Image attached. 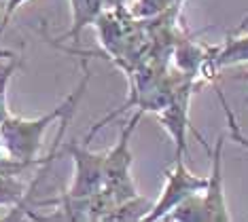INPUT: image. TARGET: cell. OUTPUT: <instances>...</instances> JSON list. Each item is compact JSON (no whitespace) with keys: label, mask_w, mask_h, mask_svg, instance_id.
I'll return each instance as SVG.
<instances>
[{"label":"cell","mask_w":248,"mask_h":222,"mask_svg":"<svg viewBox=\"0 0 248 222\" xmlns=\"http://www.w3.org/2000/svg\"><path fill=\"white\" fill-rule=\"evenodd\" d=\"M89 78H92V72H89L87 64H83V76H81V81H78V85L51 112L34 117V118H24V117H15V115H9L4 118V121L0 123V135H2L4 155L15 159V161L30 165V167L32 165H38L36 157L43 148L47 129L51 127L53 123H58L70 108L78 106V102H81V98L87 91Z\"/></svg>","instance_id":"6da1fadb"},{"label":"cell","mask_w":248,"mask_h":222,"mask_svg":"<svg viewBox=\"0 0 248 222\" xmlns=\"http://www.w3.org/2000/svg\"><path fill=\"white\" fill-rule=\"evenodd\" d=\"M64 152L75 163V176H72L70 189L66 191L68 197L83 199L92 197L104 189V152H93L87 148V142H68Z\"/></svg>","instance_id":"277c9868"},{"label":"cell","mask_w":248,"mask_h":222,"mask_svg":"<svg viewBox=\"0 0 248 222\" xmlns=\"http://www.w3.org/2000/svg\"><path fill=\"white\" fill-rule=\"evenodd\" d=\"M208 178L204 176H195L189 172L185 165L183 157L174 159V165L166 172V184L159 197L151 203L149 214L144 216V222H155V220H166V216L172 212L178 203H183L185 199H189L195 192H202L206 189Z\"/></svg>","instance_id":"3957f363"},{"label":"cell","mask_w":248,"mask_h":222,"mask_svg":"<svg viewBox=\"0 0 248 222\" xmlns=\"http://www.w3.org/2000/svg\"><path fill=\"white\" fill-rule=\"evenodd\" d=\"M197 140L206 148L208 159H210V174L206 176V189L202 191V201H204L206 222H229L231 216L227 207V197H225V184H223V148H225V135L217 140V144L210 146L208 142L195 132Z\"/></svg>","instance_id":"5b68a950"},{"label":"cell","mask_w":248,"mask_h":222,"mask_svg":"<svg viewBox=\"0 0 248 222\" xmlns=\"http://www.w3.org/2000/svg\"><path fill=\"white\" fill-rule=\"evenodd\" d=\"M106 2H108V9H121L125 7L127 0H106Z\"/></svg>","instance_id":"4fadbf2b"},{"label":"cell","mask_w":248,"mask_h":222,"mask_svg":"<svg viewBox=\"0 0 248 222\" xmlns=\"http://www.w3.org/2000/svg\"><path fill=\"white\" fill-rule=\"evenodd\" d=\"M142 115L144 110L134 112L127 118V123L123 125L119 138H117V144L108 152H104V186L112 195L115 206L138 195L136 184L132 180V138L136 133Z\"/></svg>","instance_id":"7a4b0ae2"},{"label":"cell","mask_w":248,"mask_h":222,"mask_svg":"<svg viewBox=\"0 0 248 222\" xmlns=\"http://www.w3.org/2000/svg\"><path fill=\"white\" fill-rule=\"evenodd\" d=\"M17 68H19V59H15V55L7 64H0V123L11 115L7 95H9V85L13 81V74L17 72Z\"/></svg>","instance_id":"8fae6325"},{"label":"cell","mask_w":248,"mask_h":222,"mask_svg":"<svg viewBox=\"0 0 248 222\" xmlns=\"http://www.w3.org/2000/svg\"><path fill=\"white\" fill-rule=\"evenodd\" d=\"M4 155V146H2V135H0V157Z\"/></svg>","instance_id":"9a60e30c"},{"label":"cell","mask_w":248,"mask_h":222,"mask_svg":"<svg viewBox=\"0 0 248 222\" xmlns=\"http://www.w3.org/2000/svg\"><path fill=\"white\" fill-rule=\"evenodd\" d=\"M185 0H136V4L132 7V17H138V19H155V17H161L170 11L180 9Z\"/></svg>","instance_id":"9c48e42d"},{"label":"cell","mask_w":248,"mask_h":222,"mask_svg":"<svg viewBox=\"0 0 248 222\" xmlns=\"http://www.w3.org/2000/svg\"><path fill=\"white\" fill-rule=\"evenodd\" d=\"M28 0H4V9H2V15H0V32L9 26L11 17L19 11V7H24Z\"/></svg>","instance_id":"7c38bea8"},{"label":"cell","mask_w":248,"mask_h":222,"mask_svg":"<svg viewBox=\"0 0 248 222\" xmlns=\"http://www.w3.org/2000/svg\"><path fill=\"white\" fill-rule=\"evenodd\" d=\"M68 4H70V28L62 36V41H70V43L81 41V34L85 32V28L93 26L100 19V15L108 9L106 0H68Z\"/></svg>","instance_id":"ba28073f"},{"label":"cell","mask_w":248,"mask_h":222,"mask_svg":"<svg viewBox=\"0 0 248 222\" xmlns=\"http://www.w3.org/2000/svg\"><path fill=\"white\" fill-rule=\"evenodd\" d=\"M151 209V201H146L144 197H132L127 201L119 203L110 209V214L106 216V220H144V216Z\"/></svg>","instance_id":"30bf717a"},{"label":"cell","mask_w":248,"mask_h":222,"mask_svg":"<svg viewBox=\"0 0 248 222\" xmlns=\"http://www.w3.org/2000/svg\"><path fill=\"white\" fill-rule=\"evenodd\" d=\"M233 78H238V81H246V83H248V68H246V70L235 72V74H233ZM246 104H248V98H246Z\"/></svg>","instance_id":"5bb4252c"},{"label":"cell","mask_w":248,"mask_h":222,"mask_svg":"<svg viewBox=\"0 0 248 222\" xmlns=\"http://www.w3.org/2000/svg\"><path fill=\"white\" fill-rule=\"evenodd\" d=\"M242 64H248V32L238 34V36H229L223 43V47L214 49L210 58H206L200 72L212 76L214 72L223 70V68L242 66Z\"/></svg>","instance_id":"52a82bcc"},{"label":"cell","mask_w":248,"mask_h":222,"mask_svg":"<svg viewBox=\"0 0 248 222\" xmlns=\"http://www.w3.org/2000/svg\"><path fill=\"white\" fill-rule=\"evenodd\" d=\"M193 78H180L176 89L172 91L170 100L159 110V121L166 127V132L172 135L174 144H176V157H185V152H187V132L193 129L189 125V102L191 95H193Z\"/></svg>","instance_id":"8992f818"}]
</instances>
